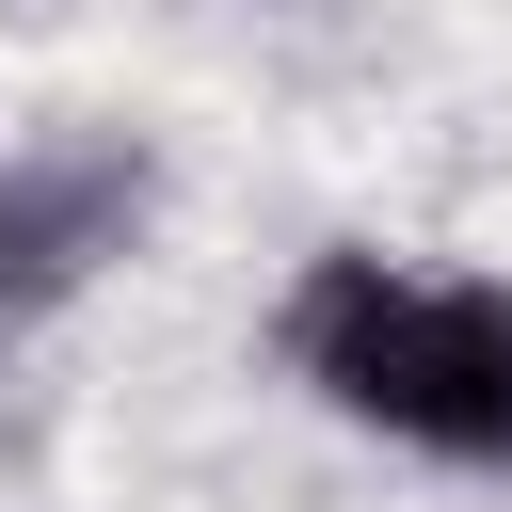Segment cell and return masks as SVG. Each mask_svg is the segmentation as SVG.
I'll list each match as a JSON object with an SVG mask.
<instances>
[{"label":"cell","mask_w":512,"mask_h":512,"mask_svg":"<svg viewBox=\"0 0 512 512\" xmlns=\"http://www.w3.org/2000/svg\"><path fill=\"white\" fill-rule=\"evenodd\" d=\"M272 16H336V0H272Z\"/></svg>","instance_id":"cell-3"},{"label":"cell","mask_w":512,"mask_h":512,"mask_svg":"<svg viewBox=\"0 0 512 512\" xmlns=\"http://www.w3.org/2000/svg\"><path fill=\"white\" fill-rule=\"evenodd\" d=\"M144 208H160V160H144L128 128H48V144H16V160H0V320L80 304V288L144 240Z\"/></svg>","instance_id":"cell-2"},{"label":"cell","mask_w":512,"mask_h":512,"mask_svg":"<svg viewBox=\"0 0 512 512\" xmlns=\"http://www.w3.org/2000/svg\"><path fill=\"white\" fill-rule=\"evenodd\" d=\"M272 368L320 416H352L448 480H512V272L320 240L272 304Z\"/></svg>","instance_id":"cell-1"}]
</instances>
